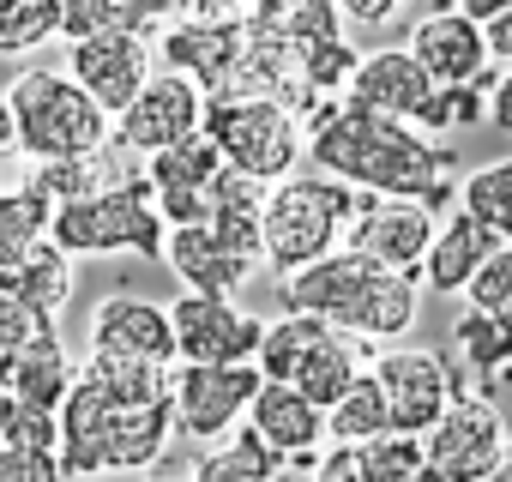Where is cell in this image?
<instances>
[{
	"label": "cell",
	"instance_id": "cell-42",
	"mask_svg": "<svg viewBox=\"0 0 512 482\" xmlns=\"http://www.w3.org/2000/svg\"><path fill=\"white\" fill-rule=\"evenodd\" d=\"M0 482H67L61 452H37V446H7L0 440Z\"/></svg>",
	"mask_w": 512,
	"mask_h": 482
},
{
	"label": "cell",
	"instance_id": "cell-26",
	"mask_svg": "<svg viewBox=\"0 0 512 482\" xmlns=\"http://www.w3.org/2000/svg\"><path fill=\"white\" fill-rule=\"evenodd\" d=\"M0 290H7L13 302H25L43 326H55V320H61V308H67V302H73V290H79L73 254L61 248V241H37V254H31L19 272L0 278Z\"/></svg>",
	"mask_w": 512,
	"mask_h": 482
},
{
	"label": "cell",
	"instance_id": "cell-19",
	"mask_svg": "<svg viewBox=\"0 0 512 482\" xmlns=\"http://www.w3.org/2000/svg\"><path fill=\"white\" fill-rule=\"evenodd\" d=\"M247 428L266 434V446L284 452L290 464L320 458V446L332 440V434H326V410H320L302 386H290V380H266V386H260V398H253V410H247Z\"/></svg>",
	"mask_w": 512,
	"mask_h": 482
},
{
	"label": "cell",
	"instance_id": "cell-37",
	"mask_svg": "<svg viewBox=\"0 0 512 482\" xmlns=\"http://www.w3.org/2000/svg\"><path fill=\"white\" fill-rule=\"evenodd\" d=\"M61 13H67V0H19L0 19V55H31L49 37H61Z\"/></svg>",
	"mask_w": 512,
	"mask_h": 482
},
{
	"label": "cell",
	"instance_id": "cell-8",
	"mask_svg": "<svg viewBox=\"0 0 512 482\" xmlns=\"http://www.w3.org/2000/svg\"><path fill=\"white\" fill-rule=\"evenodd\" d=\"M440 235V211L422 205V199H392V193H362V211L344 235V248L368 254L374 266L386 272H404V278H422L428 266V248Z\"/></svg>",
	"mask_w": 512,
	"mask_h": 482
},
{
	"label": "cell",
	"instance_id": "cell-18",
	"mask_svg": "<svg viewBox=\"0 0 512 482\" xmlns=\"http://www.w3.org/2000/svg\"><path fill=\"white\" fill-rule=\"evenodd\" d=\"M91 350H121V356H151V362H181L175 344V314L145 296H103L91 308Z\"/></svg>",
	"mask_w": 512,
	"mask_h": 482
},
{
	"label": "cell",
	"instance_id": "cell-39",
	"mask_svg": "<svg viewBox=\"0 0 512 482\" xmlns=\"http://www.w3.org/2000/svg\"><path fill=\"white\" fill-rule=\"evenodd\" d=\"M464 302H470L476 314H488V320L512 338V241H500V248L488 254V266L470 278Z\"/></svg>",
	"mask_w": 512,
	"mask_h": 482
},
{
	"label": "cell",
	"instance_id": "cell-3",
	"mask_svg": "<svg viewBox=\"0 0 512 482\" xmlns=\"http://www.w3.org/2000/svg\"><path fill=\"white\" fill-rule=\"evenodd\" d=\"M362 211V187L338 181V175H290L272 187V205H266V266L278 278L326 260L344 248V235Z\"/></svg>",
	"mask_w": 512,
	"mask_h": 482
},
{
	"label": "cell",
	"instance_id": "cell-24",
	"mask_svg": "<svg viewBox=\"0 0 512 482\" xmlns=\"http://www.w3.org/2000/svg\"><path fill=\"white\" fill-rule=\"evenodd\" d=\"M181 19V0H67L61 37L91 43V37H163Z\"/></svg>",
	"mask_w": 512,
	"mask_h": 482
},
{
	"label": "cell",
	"instance_id": "cell-43",
	"mask_svg": "<svg viewBox=\"0 0 512 482\" xmlns=\"http://www.w3.org/2000/svg\"><path fill=\"white\" fill-rule=\"evenodd\" d=\"M314 482H362V446L332 440V446L314 458Z\"/></svg>",
	"mask_w": 512,
	"mask_h": 482
},
{
	"label": "cell",
	"instance_id": "cell-54",
	"mask_svg": "<svg viewBox=\"0 0 512 482\" xmlns=\"http://www.w3.org/2000/svg\"><path fill=\"white\" fill-rule=\"evenodd\" d=\"M13 7H19V0H0V19H7V13H13Z\"/></svg>",
	"mask_w": 512,
	"mask_h": 482
},
{
	"label": "cell",
	"instance_id": "cell-45",
	"mask_svg": "<svg viewBox=\"0 0 512 482\" xmlns=\"http://www.w3.org/2000/svg\"><path fill=\"white\" fill-rule=\"evenodd\" d=\"M488 127L494 133H512V67L488 85Z\"/></svg>",
	"mask_w": 512,
	"mask_h": 482
},
{
	"label": "cell",
	"instance_id": "cell-5",
	"mask_svg": "<svg viewBox=\"0 0 512 482\" xmlns=\"http://www.w3.org/2000/svg\"><path fill=\"white\" fill-rule=\"evenodd\" d=\"M205 133L223 145V163L253 181H290L308 157V127L272 97H205Z\"/></svg>",
	"mask_w": 512,
	"mask_h": 482
},
{
	"label": "cell",
	"instance_id": "cell-40",
	"mask_svg": "<svg viewBox=\"0 0 512 482\" xmlns=\"http://www.w3.org/2000/svg\"><path fill=\"white\" fill-rule=\"evenodd\" d=\"M7 446H37V452H61V410L49 404H31V398H13L7 410Z\"/></svg>",
	"mask_w": 512,
	"mask_h": 482
},
{
	"label": "cell",
	"instance_id": "cell-10",
	"mask_svg": "<svg viewBox=\"0 0 512 482\" xmlns=\"http://www.w3.org/2000/svg\"><path fill=\"white\" fill-rule=\"evenodd\" d=\"M380 278H386V266H374L356 248H338V254H326V260H314V266H302V272L284 278V308L290 314H314V320L350 332Z\"/></svg>",
	"mask_w": 512,
	"mask_h": 482
},
{
	"label": "cell",
	"instance_id": "cell-49",
	"mask_svg": "<svg viewBox=\"0 0 512 482\" xmlns=\"http://www.w3.org/2000/svg\"><path fill=\"white\" fill-rule=\"evenodd\" d=\"M482 482H512V440H506V452H500V458H494V470H488V476H482Z\"/></svg>",
	"mask_w": 512,
	"mask_h": 482
},
{
	"label": "cell",
	"instance_id": "cell-52",
	"mask_svg": "<svg viewBox=\"0 0 512 482\" xmlns=\"http://www.w3.org/2000/svg\"><path fill=\"white\" fill-rule=\"evenodd\" d=\"M223 7H235V13H253V7H260V0H223Z\"/></svg>",
	"mask_w": 512,
	"mask_h": 482
},
{
	"label": "cell",
	"instance_id": "cell-47",
	"mask_svg": "<svg viewBox=\"0 0 512 482\" xmlns=\"http://www.w3.org/2000/svg\"><path fill=\"white\" fill-rule=\"evenodd\" d=\"M19 151V115H13V97L0 91V163Z\"/></svg>",
	"mask_w": 512,
	"mask_h": 482
},
{
	"label": "cell",
	"instance_id": "cell-33",
	"mask_svg": "<svg viewBox=\"0 0 512 482\" xmlns=\"http://www.w3.org/2000/svg\"><path fill=\"white\" fill-rule=\"evenodd\" d=\"M127 175L115 169L109 151H85V157H61V163H37L31 187L49 199V205H73V199H97L109 187H121Z\"/></svg>",
	"mask_w": 512,
	"mask_h": 482
},
{
	"label": "cell",
	"instance_id": "cell-55",
	"mask_svg": "<svg viewBox=\"0 0 512 482\" xmlns=\"http://www.w3.org/2000/svg\"><path fill=\"white\" fill-rule=\"evenodd\" d=\"M0 193H7V187H0Z\"/></svg>",
	"mask_w": 512,
	"mask_h": 482
},
{
	"label": "cell",
	"instance_id": "cell-16",
	"mask_svg": "<svg viewBox=\"0 0 512 482\" xmlns=\"http://www.w3.org/2000/svg\"><path fill=\"white\" fill-rule=\"evenodd\" d=\"M410 55L434 73V85H488V67H494L488 31L470 13H458V7L422 13L410 25Z\"/></svg>",
	"mask_w": 512,
	"mask_h": 482
},
{
	"label": "cell",
	"instance_id": "cell-20",
	"mask_svg": "<svg viewBox=\"0 0 512 482\" xmlns=\"http://www.w3.org/2000/svg\"><path fill=\"white\" fill-rule=\"evenodd\" d=\"M163 260H169V272H175L187 290H199V296H235L253 272H260L253 260L229 254L211 223H181V229H169Z\"/></svg>",
	"mask_w": 512,
	"mask_h": 482
},
{
	"label": "cell",
	"instance_id": "cell-29",
	"mask_svg": "<svg viewBox=\"0 0 512 482\" xmlns=\"http://www.w3.org/2000/svg\"><path fill=\"white\" fill-rule=\"evenodd\" d=\"M362 374H368V350H362V338H350V332H338V326H332V332L320 338V350L302 362V374H296L290 386H302L320 410H332V404L362 380Z\"/></svg>",
	"mask_w": 512,
	"mask_h": 482
},
{
	"label": "cell",
	"instance_id": "cell-13",
	"mask_svg": "<svg viewBox=\"0 0 512 482\" xmlns=\"http://www.w3.org/2000/svg\"><path fill=\"white\" fill-rule=\"evenodd\" d=\"M175 344L181 362H253L266 338V320H253L235 308V296H175Z\"/></svg>",
	"mask_w": 512,
	"mask_h": 482
},
{
	"label": "cell",
	"instance_id": "cell-35",
	"mask_svg": "<svg viewBox=\"0 0 512 482\" xmlns=\"http://www.w3.org/2000/svg\"><path fill=\"white\" fill-rule=\"evenodd\" d=\"M326 434L344 440V446H368V440L392 434V410H386V392H380L374 374H362V380L326 410Z\"/></svg>",
	"mask_w": 512,
	"mask_h": 482
},
{
	"label": "cell",
	"instance_id": "cell-6",
	"mask_svg": "<svg viewBox=\"0 0 512 482\" xmlns=\"http://www.w3.org/2000/svg\"><path fill=\"white\" fill-rule=\"evenodd\" d=\"M266 374L260 362H181L175 368V428L187 440H223L247 422L253 398H260Z\"/></svg>",
	"mask_w": 512,
	"mask_h": 482
},
{
	"label": "cell",
	"instance_id": "cell-4",
	"mask_svg": "<svg viewBox=\"0 0 512 482\" xmlns=\"http://www.w3.org/2000/svg\"><path fill=\"white\" fill-rule=\"evenodd\" d=\"M49 241H61L73 260H85V254H145V260H163L169 217L157 211V187L145 175H127L121 187H109L97 199L55 205Z\"/></svg>",
	"mask_w": 512,
	"mask_h": 482
},
{
	"label": "cell",
	"instance_id": "cell-38",
	"mask_svg": "<svg viewBox=\"0 0 512 482\" xmlns=\"http://www.w3.org/2000/svg\"><path fill=\"white\" fill-rule=\"evenodd\" d=\"M428 470L422 434H380L362 446V482H416Z\"/></svg>",
	"mask_w": 512,
	"mask_h": 482
},
{
	"label": "cell",
	"instance_id": "cell-14",
	"mask_svg": "<svg viewBox=\"0 0 512 482\" xmlns=\"http://www.w3.org/2000/svg\"><path fill=\"white\" fill-rule=\"evenodd\" d=\"M157 55L169 73L193 79L205 97H223L241 55H247V13L241 19H175L157 37Z\"/></svg>",
	"mask_w": 512,
	"mask_h": 482
},
{
	"label": "cell",
	"instance_id": "cell-50",
	"mask_svg": "<svg viewBox=\"0 0 512 482\" xmlns=\"http://www.w3.org/2000/svg\"><path fill=\"white\" fill-rule=\"evenodd\" d=\"M7 410H13V386L0 380V434H7Z\"/></svg>",
	"mask_w": 512,
	"mask_h": 482
},
{
	"label": "cell",
	"instance_id": "cell-31",
	"mask_svg": "<svg viewBox=\"0 0 512 482\" xmlns=\"http://www.w3.org/2000/svg\"><path fill=\"white\" fill-rule=\"evenodd\" d=\"M49 217H55V205L31 181L0 193V278L19 272L37 254V241H49Z\"/></svg>",
	"mask_w": 512,
	"mask_h": 482
},
{
	"label": "cell",
	"instance_id": "cell-15",
	"mask_svg": "<svg viewBox=\"0 0 512 482\" xmlns=\"http://www.w3.org/2000/svg\"><path fill=\"white\" fill-rule=\"evenodd\" d=\"M67 73L109 115H127V103L157 79V43L151 37H91V43L67 49Z\"/></svg>",
	"mask_w": 512,
	"mask_h": 482
},
{
	"label": "cell",
	"instance_id": "cell-22",
	"mask_svg": "<svg viewBox=\"0 0 512 482\" xmlns=\"http://www.w3.org/2000/svg\"><path fill=\"white\" fill-rule=\"evenodd\" d=\"M266 205H272V187L253 181L241 169H223L217 187H211V229L229 254L266 266Z\"/></svg>",
	"mask_w": 512,
	"mask_h": 482
},
{
	"label": "cell",
	"instance_id": "cell-46",
	"mask_svg": "<svg viewBox=\"0 0 512 482\" xmlns=\"http://www.w3.org/2000/svg\"><path fill=\"white\" fill-rule=\"evenodd\" d=\"M482 31H488V55H494L500 67H512V7H506L500 19H488Z\"/></svg>",
	"mask_w": 512,
	"mask_h": 482
},
{
	"label": "cell",
	"instance_id": "cell-21",
	"mask_svg": "<svg viewBox=\"0 0 512 482\" xmlns=\"http://www.w3.org/2000/svg\"><path fill=\"white\" fill-rule=\"evenodd\" d=\"M494 248H500V235H494L482 217H470L464 205H452V211L440 217L434 248H428L422 284H428V290H440V296H464V290H470V278L488 266V254H494Z\"/></svg>",
	"mask_w": 512,
	"mask_h": 482
},
{
	"label": "cell",
	"instance_id": "cell-9",
	"mask_svg": "<svg viewBox=\"0 0 512 482\" xmlns=\"http://www.w3.org/2000/svg\"><path fill=\"white\" fill-rule=\"evenodd\" d=\"M506 416L488 404V392H458L452 410L422 434V452L434 470H446L452 482H482L494 470V458L506 452Z\"/></svg>",
	"mask_w": 512,
	"mask_h": 482
},
{
	"label": "cell",
	"instance_id": "cell-34",
	"mask_svg": "<svg viewBox=\"0 0 512 482\" xmlns=\"http://www.w3.org/2000/svg\"><path fill=\"white\" fill-rule=\"evenodd\" d=\"M332 326L326 320H314V314H290L284 308V320H266V338H260V374L266 380H296L302 374V362L320 350V338H326Z\"/></svg>",
	"mask_w": 512,
	"mask_h": 482
},
{
	"label": "cell",
	"instance_id": "cell-12",
	"mask_svg": "<svg viewBox=\"0 0 512 482\" xmlns=\"http://www.w3.org/2000/svg\"><path fill=\"white\" fill-rule=\"evenodd\" d=\"M223 169H229V163H223V145H217L205 127L187 133L181 145L145 157V181L157 187V211L169 217V229H181V223H211V187H217Z\"/></svg>",
	"mask_w": 512,
	"mask_h": 482
},
{
	"label": "cell",
	"instance_id": "cell-11",
	"mask_svg": "<svg viewBox=\"0 0 512 482\" xmlns=\"http://www.w3.org/2000/svg\"><path fill=\"white\" fill-rule=\"evenodd\" d=\"M205 127V91L193 85V79H181V73H157L133 103H127V115H115V145H127L133 157H157V151H169V145H181L187 133H199Z\"/></svg>",
	"mask_w": 512,
	"mask_h": 482
},
{
	"label": "cell",
	"instance_id": "cell-30",
	"mask_svg": "<svg viewBox=\"0 0 512 482\" xmlns=\"http://www.w3.org/2000/svg\"><path fill=\"white\" fill-rule=\"evenodd\" d=\"M284 464H290V458L272 452L266 434H253V428L241 422L223 446H211V452L193 464V482H278Z\"/></svg>",
	"mask_w": 512,
	"mask_h": 482
},
{
	"label": "cell",
	"instance_id": "cell-44",
	"mask_svg": "<svg viewBox=\"0 0 512 482\" xmlns=\"http://www.w3.org/2000/svg\"><path fill=\"white\" fill-rule=\"evenodd\" d=\"M338 7H344V19H350V25L380 31V25H392V19L410 7V0H338Z\"/></svg>",
	"mask_w": 512,
	"mask_h": 482
},
{
	"label": "cell",
	"instance_id": "cell-51",
	"mask_svg": "<svg viewBox=\"0 0 512 482\" xmlns=\"http://www.w3.org/2000/svg\"><path fill=\"white\" fill-rule=\"evenodd\" d=\"M416 482H452V476H446V470H434V464H428V470H422V476H416Z\"/></svg>",
	"mask_w": 512,
	"mask_h": 482
},
{
	"label": "cell",
	"instance_id": "cell-17",
	"mask_svg": "<svg viewBox=\"0 0 512 482\" xmlns=\"http://www.w3.org/2000/svg\"><path fill=\"white\" fill-rule=\"evenodd\" d=\"M440 85H434V73L410 55V43L404 49H374V55H362V67H356V79H350V91H344V103H356V109H374V115H386V121H410L416 127V115L428 109V97H434Z\"/></svg>",
	"mask_w": 512,
	"mask_h": 482
},
{
	"label": "cell",
	"instance_id": "cell-25",
	"mask_svg": "<svg viewBox=\"0 0 512 482\" xmlns=\"http://www.w3.org/2000/svg\"><path fill=\"white\" fill-rule=\"evenodd\" d=\"M175 404H121L115 422H109V446H103V464L109 470H157L169 440H175Z\"/></svg>",
	"mask_w": 512,
	"mask_h": 482
},
{
	"label": "cell",
	"instance_id": "cell-28",
	"mask_svg": "<svg viewBox=\"0 0 512 482\" xmlns=\"http://www.w3.org/2000/svg\"><path fill=\"white\" fill-rule=\"evenodd\" d=\"M13 398H31V404H49V410H61L67 404V392L79 386V368H73V356H67V344L55 338V326H43L37 338H31V350L19 356V368H13Z\"/></svg>",
	"mask_w": 512,
	"mask_h": 482
},
{
	"label": "cell",
	"instance_id": "cell-41",
	"mask_svg": "<svg viewBox=\"0 0 512 482\" xmlns=\"http://www.w3.org/2000/svg\"><path fill=\"white\" fill-rule=\"evenodd\" d=\"M37 332H43V320L25 302H13L7 290H0V380H13V368H19V356L31 350Z\"/></svg>",
	"mask_w": 512,
	"mask_h": 482
},
{
	"label": "cell",
	"instance_id": "cell-53",
	"mask_svg": "<svg viewBox=\"0 0 512 482\" xmlns=\"http://www.w3.org/2000/svg\"><path fill=\"white\" fill-rule=\"evenodd\" d=\"M151 482H181V476H169V470H151ZM193 482V476H187Z\"/></svg>",
	"mask_w": 512,
	"mask_h": 482
},
{
	"label": "cell",
	"instance_id": "cell-23",
	"mask_svg": "<svg viewBox=\"0 0 512 482\" xmlns=\"http://www.w3.org/2000/svg\"><path fill=\"white\" fill-rule=\"evenodd\" d=\"M115 398L79 368V386L61 404V470L67 476H103V446H109V422H115Z\"/></svg>",
	"mask_w": 512,
	"mask_h": 482
},
{
	"label": "cell",
	"instance_id": "cell-1",
	"mask_svg": "<svg viewBox=\"0 0 512 482\" xmlns=\"http://www.w3.org/2000/svg\"><path fill=\"white\" fill-rule=\"evenodd\" d=\"M308 157L320 175H338L362 193H392V199H422V205H458L452 181V145L416 133L410 121H386L374 109H356L332 97L308 121Z\"/></svg>",
	"mask_w": 512,
	"mask_h": 482
},
{
	"label": "cell",
	"instance_id": "cell-7",
	"mask_svg": "<svg viewBox=\"0 0 512 482\" xmlns=\"http://www.w3.org/2000/svg\"><path fill=\"white\" fill-rule=\"evenodd\" d=\"M368 374H374L380 392H386L392 434H428V428L452 410V398L464 392V386H458V368H452L446 356H434V350H416V344H386V350H374Z\"/></svg>",
	"mask_w": 512,
	"mask_h": 482
},
{
	"label": "cell",
	"instance_id": "cell-48",
	"mask_svg": "<svg viewBox=\"0 0 512 482\" xmlns=\"http://www.w3.org/2000/svg\"><path fill=\"white\" fill-rule=\"evenodd\" d=\"M506 7H512V0H458V13H470L476 25H488V19H500Z\"/></svg>",
	"mask_w": 512,
	"mask_h": 482
},
{
	"label": "cell",
	"instance_id": "cell-36",
	"mask_svg": "<svg viewBox=\"0 0 512 482\" xmlns=\"http://www.w3.org/2000/svg\"><path fill=\"white\" fill-rule=\"evenodd\" d=\"M458 205L470 217H482L500 241H512V157H494V163L470 169L458 181Z\"/></svg>",
	"mask_w": 512,
	"mask_h": 482
},
{
	"label": "cell",
	"instance_id": "cell-27",
	"mask_svg": "<svg viewBox=\"0 0 512 482\" xmlns=\"http://www.w3.org/2000/svg\"><path fill=\"white\" fill-rule=\"evenodd\" d=\"M181 368V362H175ZM175 368L151 356H121V350H85V374L115 398V404H163L175 392Z\"/></svg>",
	"mask_w": 512,
	"mask_h": 482
},
{
	"label": "cell",
	"instance_id": "cell-32",
	"mask_svg": "<svg viewBox=\"0 0 512 482\" xmlns=\"http://www.w3.org/2000/svg\"><path fill=\"white\" fill-rule=\"evenodd\" d=\"M416 314H422V284L404 278V272H386V278L374 284V296L362 302L350 338H362V344H392V338H404V332L416 326Z\"/></svg>",
	"mask_w": 512,
	"mask_h": 482
},
{
	"label": "cell",
	"instance_id": "cell-2",
	"mask_svg": "<svg viewBox=\"0 0 512 482\" xmlns=\"http://www.w3.org/2000/svg\"><path fill=\"white\" fill-rule=\"evenodd\" d=\"M13 115H19V151L37 163H61V157H85V151H109L115 145V115L61 67H31L7 85Z\"/></svg>",
	"mask_w": 512,
	"mask_h": 482
}]
</instances>
